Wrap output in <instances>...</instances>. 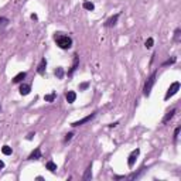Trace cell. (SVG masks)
Returning a JSON list of instances; mask_svg holds the SVG:
<instances>
[{
	"instance_id": "4",
	"label": "cell",
	"mask_w": 181,
	"mask_h": 181,
	"mask_svg": "<svg viewBox=\"0 0 181 181\" xmlns=\"http://www.w3.org/2000/svg\"><path fill=\"white\" fill-rule=\"evenodd\" d=\"M96 115H98V112H94V113H90V115L85 116V118H82V119L77 120V122H72V123H71V126H72V128H78V126H82V125H85V123H88V122H90V120L94 119Z\"/></svg>"
},
{
	"instance_id": "24",
	"label": "cell",
	"mask_w": 181,
	"mask_h": 181,
	"mask_svg": "<svg viewBox=\"0 0 181 181\" xmlns=\"http://www.w3.org/2000/svg\"><path fill=\"white\" fill-rule=\"evenodd\" d=\"M180 130H181L180 126H177V128H176V130H174V136H173V142H174V143H177V139H178V135H180Z\"/></svg>"
},
{
	"instance_id": "29",
	"label": "cell",
	"mask_w": 181,
	"mask_h": 181,
	"mask_svg": "<svg viewBox=\"0 0 181 181\" xmlns=\"http://www.w3.org/2000/svg\"><path fill=\"white\" fill-rule=\"evenodd\" d=\"M34 136H36V135H34V133H30V135L27 136V140H31V139H33V137H34Z\"/></svg>"
},
{
	"instance_id": "13",
	"label": "cell",
	"mask_w": 181,
	"mask_h": 181,
	"mask_svg": "<svg viewBox=\"0 0 181 181\" xmlns=\"http://www.w3.org/2000/svg\"><path fill=\"white\" fill-rule=\"evenodd\" d=\"M90 178H92V163L87 167V170H85V173H84V176H82L84 181H89Z\"/></svg>"
},
{
	"instance_id": "32",
	"label": "cell",
	"mask_w": 181,
	"mask_h": 181,
	"mask_svg": "<svg viewBox=\"0 0 181 181\" xmlns=\"http://www.w3.org/2000/svg\"><path fill=\"white\" fill-rule=\"evenodd\" d=\"M0 111H2V105H0Z\"/></svg>"
},
{
	"instance_id": "12",
	"label": "cell",
	"mask_w": 181,
	"mask_h": 181,
	"mask_svg": "<svg viewBox=\"0 0 181 181\" xmlns=\"http://www.w3.org/2000/svg\"><path fill=\"white\" fill-rule=\"evenodd\" d=\"M19 90H20V94L23 95V96H27V95L31 92V85H30V84H21Z\"/></svg>"
},
{
	"instance_id": "30",
	"label": "cell",
	"mask_w": 181,
	"mask_h": 181,
	"mask_svg": "<svg viewBox=\"0 0 181 181\" xmlns=\"http://www.w3.org/2000/svg\"><path fill=\"white\" fill-rule=\"evenodd\" d=\"M119 125V122H115V123H111L109 125V128H115V126H118Z\"/></svg>"
},
{
	"instance_id": "3",
	"label": "cell",
	"mask_w": 181,
	"mask_h": 181,
	"mask_svg": "<svg viewBox=\"0 0 181 181\" xmlns=\"http://www.w3.org/2000/svg\"><path fill=\"white\" fill-rule=\"evenodd\" d=\"M178 90H180V82H178V81H176V82L171 84V85H170V88L167 89V92H166V95H164V99H166V101H169L171 96H174V95L177 94Z\"/></svg>"
},
{
	"instance_id": "8",
	"label": "cell",
	"mask_w": 181,
	"mask_h": 181,
	"mask_svg": "<svg viewBox=\"0 0 181 181\" xmlns=\"http://www.w3.org/2000/svg\"><path fill=\"white\" fill-rule=\"evenodd\" d=\"M40 159H43V154H41V149L37 147V149H34L33 152H31V154L29 156V159L27 160H40Z\"/></svg>"
},
{
	"instance_id": "20",
	"label": "cell",
	"mask_w": 181,
	"mask_h": 181,
	"mask_svg": "<svg viewBox=\"0 0 181 181\" xmlns=\"http://www.w3.org/2000/svg\"><path fill=\"white\" fill-rule=\"evenodd\" d=\"M2 153H3L4 156H10V154L13 153V149L10 147V146H7V144H6V146H3V147H2Z\"/></svg>"
},
{
	"instance_id": "25",
	"label": "cell",
	"mask_w": 181,
	"mask_h": 181,
	"mask_svg": "<svg viewBox=\"0 0 181 181\" xmlns=\"http://www.w3.org/2000/svg\"><path fill=\"white\" fill-rule=\"evenodd\" d=\"M144 45H146V48H152L153 45H154V40H153L152 37L147 38V40H146V44H144Z\"/></svg>"
},
{
	"instance_id": "28",
	"label": "cell",
	"mask_w": 181,
	"mask_h": 181,
	"mask_svg": "<svg viewBox=\"0 0 181 181\" xmlns=\"http://www.w3.org/2000/svg\"><path fill=\"white\" fill-rule=\"evenodd\" d=\"M30 17H31L33 20H38V16H37V14H34V13H33V14H31V16H30Z\"/></svg>"
},
{
	"instance_id": "16",
	"label": "cell",
	"mask_w": 181,
	"mask_h": 181,
	"mask_svg": "<svg viewBox=\"0 0 181 181\" xmlns=\"http://www.w3.org/2000/svg\"><path fill=\"white\" fill-rule=\"evenodd\" d=\"M45 167H47V170H50L51 173H55V171H57V164H55V163H54L53 160L47 161V164H45Z\"/></svg>"
},
{
	"instance_id": "17",
	"label": "cell",
	"mask_w": 181,
	"mask_h": 181,
	"mask_svg": "<svg viewBox=\"0 0 181 181\" xmlns=\"http://www.w3.org/2000/svg\"><path fill=\"white\" fill-rule=\"evenodd\" d=\"M54 74H55V77H57L58 79H62L64 78V68H62V67H57L55 71H54Z\"/></svg>"
},
{
	"instance_id": "7",
	"label": "cell",
	"mask_w": 181,
	"mask_h": 181,
	"mask_svg": "<svg viewBox=\"0 0 181 181\" xmlns=\"http://www.w3.org/2000/svg\"><path fill=\"white\" fill-rule=\"evenodd\" d=\"M78 67H79V57H78V54H74V62H72V65H71V68L67 75H68V77H72V74L77 71Z\"/></svg>"
},
{
	"instance_id": "1",
	"label": "cell",
	"mask_w": 181,
	"mask_h": 181,
	"mask_svg": "<svg viewBox=\"0 0 181 181\" xmlns=\"http://www.w3.org/2000/svg\"><path fill=\"white\" fill-rule=\"evenodd\" d=\"M54 41L61 50H70L72 47V38L67 34L62 33H54Z\"/></svg>"
},
{
	"instance_id": "6",
	"label": "cell",
	"mask_w": 181,
	"mask_h": 181,
	"mask_svg": "<svg viewBox=\"0 0 181 181\" xmlns=\"http://www.w3.org/2000/svg\"><path fill=\"white\" fill-rule=\"evenodd\" d=\"M119 17H120V13H116L115 16L109 17V19H108V20L103 23V26H105L106 29H111V27L116 26V23H118V20H119Z\"/></svg>"
},
{
	"instance_id": "21",
	"label": "cell",
	"mask_w": 181,
	"mask_h": 181,
	"mask_svg": "<svg viewBox=\"0 0 181 181\" xmlns=\"http://www.w3.org/2000/svg\"><path fill=\"white\" fill-rule=\"evenodd\" d=\"M177 62V57H171V58H169L167 61H164L161 65L163 67H167V65H173V64H176Z\"/></svg>"
},
{
	"instance_id": "5",
	"label": "cell",
	"mask_w": 181,
	"mask_h": 181,
	"mask_svg": "<svg viewBox=\"0 0 181 181\" xmlns=\"http://www.w3.org/2000/svg\"><path fill=\"white\" fill-rule=\"evenodd\" d=\"M140 154V149H135L130 154H129L128 157V166H129V169H133V166H135L136 160H137V157H139Z\"/></svg>"
},
{
	"instance_id": "9",
	"label": "cell",
	"mask_w": 181,
	"mask_h": 181,
	"mask_svg": "<svg viewBox=\"0 0 181 181\" xmlns=\"http://www.w3.org/2000/svg\"><path fill=\"white\" fill-rule=\"evenodd\" d=\"M176 113H177V109H176V108H173L171 111L167 112V113H166V116L163 118V125H167V123H169L170 120L174 118V115H176Z\"/></svg>"
},
{
	"instance_id": "14",
	"label": "cell",
	"mask_w": 181,
	"mask_h": 181,
	"mask_svg": "<svg viewBox=\"0 0 181 181\" xmlns=\"http://www.w3.org/2000/svg\"><path fill=\"white\" fill-rule=\"evenodd\" d=\"M65 99H67V102L68 103H74L75 99H77V94H75L74 90H68L65 94Z\"/></svg>"
},
{
	"instance_id": "15",
	"label": "cell",
	"mask_w": 181,
	"mask_h": 181,
	"mask_svg": "<svg viewBox=\"0 0 181 181\" xmlns=\"http://www.w3.org/2000/svg\"><path fill=\"white\" fill-rule=\"evenodd\" d=\"M27 77V72H19V74L13 78V84H20V82H23V79Z\"/></svg>"
},
{
	"instance_id": "27",
	"label": "cell",
	"mask_w": 181,
	"mask_h": 181,
	"mask_svg": "<svg viewBox=\"0 0 181 181\" xmlns=\"http://www.w3.org/2000/svg\"><path fill=\"white\" fill-rule=\"evenodd\" d=\"M89 87V82H84L79 85V90H84V89H87V88Z\"/></svg>"
},
{
	"instance_id": "23",
	"label": "cell",
	"mask_w": 181,
	"mask_h": 181,
	"mask_svg": "<svg viewBox=\"0 0 181 181\" xmlns=\"http://www.w3.org/2000/svg\"><path fill=\"white\" fill-rule=\"evenodd\" d=\"M174 41L176 43L181 41V30L180 29H176V31H174Z\"/></svg>"
},
{
	"instance_id": "31",
	"label": "cell",
	"mask_w": 181,
	"mask_h": 181,
	"mask_svg": "<svg viewBox=\"0 0 181 181\" xmlns=\"http://www.w3.org/2000/svg\"><path fill=\"white\" fill-rule=\"evenodd\" d=\"M2 169H4V163L0 160V170H2Z\"/></svg>"
},
{
	"instance_id": "18",
	"label": "cell",
	"mask_w": 181,
	"mask_h": 181,
	"mask_svg": "<svg viewBox=\"0 0 181 181\" xmlns=\"http://www.w3.org/2000/svg\"><path fill=\"white\" fill-rule=\"evenodd\" d=\"M55 98H57V94H55V92H51V94L45 95L44 101H45V102H54V101H55Z\"/></svg>"
},
{
	"instance_id": "19",
	"label": "cell",
	"mask_w": 181,
	"mask_h": 181,
	"mask_svg": "<svg viewBox=\"0 0 181 181\" xmlns=\"http://www.w3.org/2000/svg\"><path fill=\"white\" fill-rule=\"evenodd\" d=\"M82 7L85 9V10H89V12H92V10H95V4L92 3V2H84Z\"/></svg>"
},
{
	"instance_id": "10",
	"label": "cell",
	"mask_w": 181,
	"mask_h": 181,
	"mask_svg": "<svg viewBox=\"0 0 181 181\" xmlns=\"http://www.w3.org/2000/svg\"><path fill=\"white\" fill-rule=\"evenodd\" d=\"M45 70H47V60H45V58H41V61H40V64H38V67H37V74L44 75Z\"/></svg>"
},
{
	"instance_id": "22",
	"label": "cell",
	"mask_w": 181,
	"mask_h": 181,
	"mask_svg": "<svg viewBox=\"0 0 181 181\" xmlns=\"http://www.w3.org/2000/svg\"><path fill=\"white\" fill-rule=\"evenodd\" d=\"M10 20H9L7 17H0V29H4V27H7Z\"/></svg>"
},
{
	"instance_id": "11",
	"label": "cell",
	"mask_w": 181,
	"mask_h": 181,
	"mask_svg": "<svg viewBox=\"0 0 181 181\" xmlns=\"http://www.w3.org/2000/svg\"><path fill=\"white\" fill-rule=\"evenodd\" d=\"M146 171V167H142V169L137 171V173H132L130 176H126L125 177V180H137V178H140V176Z\"/></svg>"
},
{
	"instance_id": "2",
	"label": "cell",
	"mask_w": 181,
	"mask_h": 181,
	"mask_svg": "<svg viewBox=\"0 0 181 181\" xmlns=\"http://www.w3.org/2000/svg\"><path fill=\"white\" fill-rule=\"evenodd\" d=\"M156 78H157V71H153L152 75H150V77L147 78V81L144 82L143 95L146 96V98H149L150 94H152V89H153V87H154V84H156Z\"/></svg>"
},
{
	"instance_id": "26",
	"label": "cell",
	"mask_w": 181,
	"mask_h": 181,
	"mask_svg": "<svg viewBox=\"0 0 181 181\" xmlns=\"http://www.w3.org/2000/svg\"><path fill=\"white\" fill-rule=\"evenodd\" d=\"M72 136H74V133H72V132L67 133V135H65V139H64V143H68V142L72 139Z\"/></svg>"
}]
</instances>
